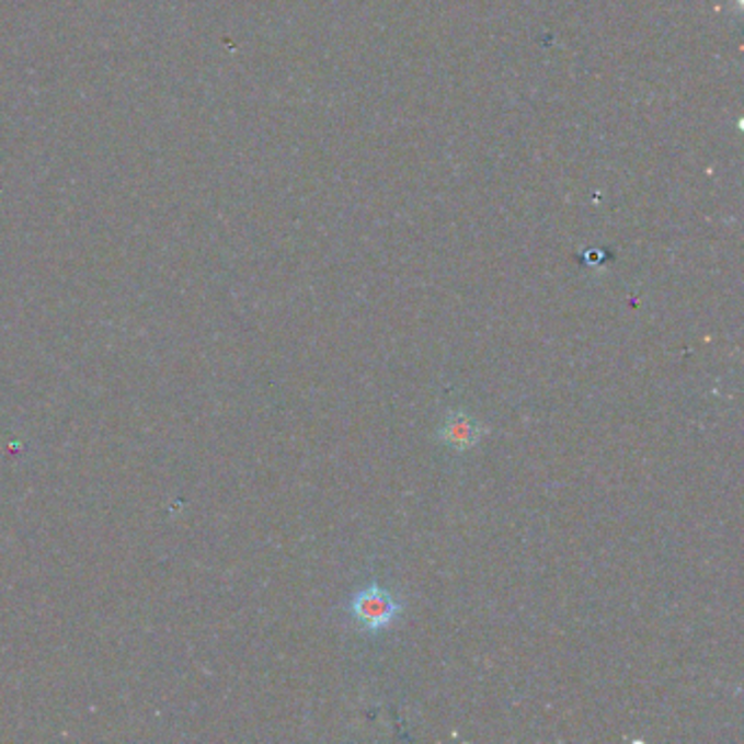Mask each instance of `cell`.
Instances as JSON below:
<instances>
[{"label":"cell","mask_w":744,"mask_h":744,"mask_svg":"<svg viewBox=\"0 0 744 744\" xmlns=\"http://www.w3.org/2000/svg\"><path fill=\"white\" fill-rule=\"evenodd\" d=\"M481 435H483L481 424L472 415L461 413V411L450 413L446 417L444 426L439 428V439L455 450L474 448L481 442Z\"/></svg>","instance_id":"2"},{"label":"cell","mask_w":744,"mask_h":744,"mask_svg":"<svg viewBox=\"0 0 744 744\" xmlns=\"http://www.w3.org/2000/svg\"><path fill=\"white\" fill-rule=\"evenodd\" d=\"M350 611L360 627L369 631H380L387 629L398 618L400 603L385 587L369 585L352 598Z\"/></svg>","instance_id":"1"}]
</instances>
